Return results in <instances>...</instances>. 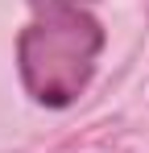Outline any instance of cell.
Wrapping results in <instances>:
<instances>
[{"instance_id":"obj_1","label":"cell","mask_w":149,"mask_h":153,"mask_svg":"<svg viewBox=\"0 0 149 153\" xmlns=\"http://www.w3.org/2000/svg\"><path fill=\"white\" fill-rule=\"evenodd\" d=\"M104 29L83 8L37 13L17 37V71L25 91L46 108H71L95 75Z\"/></svg>"},{"instance_id":"obj_2","label":"cell","mask_w":149,"mask_h":153,"mask_svg":"<svg viewBox=\"0 0 149 153\" xmlns=\"http://www.w3.org/2000/svg\"><path fill=\"white\" fill-rule=\"evenodd\" d=\"M37 13H58V8H83V4H91V0H29Z\"/></svg>"}]
</instances>
